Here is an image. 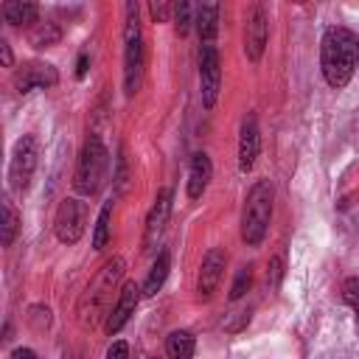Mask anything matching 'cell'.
Here are the masks:
<instances>
[{
	"label": "cell",
	"instance_id": "1",
	"mask_svg": "<svg viewBox=\"0 0 359 359\" xmlns=\"http://www.w3.org/2000/svg\"><path fill=\"white\" fill-rule=\"evenodd\" d=\"M356 65H359V36L351 28L331 25L320 42V67H323V79L328 81V87L334 90L345 87Z\"/></svg>",
	"mask_w": 359,
	"mask_h": 359
},
{
	"label": "cell",
	"instance_id": "2",
	"mask_svg": "<svg viewBox=\"0 0 359 359\" xmlns=\"http://www.w3.org/2000/svg\"><path fill=\"white\" fill-rule=\"evenodd\" d=\"M107 174H109V151L98 135H90L79 151V163H76V174H73L76 194H81V196L98 194Z\"/></svg>",
	"mask_w": 359,
	"mask_h": 359
},
{
	"label": "cell",
	"instance_id": "3",
	"mask_svg": "<svg viewBox=\"0 0 359 359\" xmlns=\"http://www.w3.org/2000/svg\"><path fill=\"white\" fill-rule=\"evenodd\" d=\"M272 199L275 191L266 180H258L247 199H244V210H241V238L250 247H258L269 230V219H272Z\"/></svg>",
	"mask_w": 359,
	"mask_h": 359
},
{
	"label": "cell",
	"instance_id": "4",
	"mask_svg": "<svg viewBox=\"0 0 359 359\" xmlns=\"http://www.w3.org/2000/svg\"><path fill=\"white\" fill-rule=\"evenodd\" d=\"M143 36L137 22V3H126V22H123V93L135 95L143 81Z\"/></svg>",
	"mask_w": 359,
	"mask_h": 359
},
{
	"label": "cell",
	"instance_id": "5",
	"mask_svg": "<svg viewBox=\"0 0 359 359\" xmlns=\"http://www.w3.org/2000/svg\"><path fill=\"white\" fill-rule=\"evenodd\" d=\"M87 230V202L76 196H65L56 208L53 219V233L62 244H76Z\"/></svg>",
	"mask_w": 359,
	"mask_h": 359
},
{
	"label": "cell",
	"instance_id": "6",
	"mask_svg": "<svg viewBox=\"0 0 359 359\" xmlns=\"http://www.w3.org/2000/svg\"><path fill=\"white\" fill-rule=\"evenodd\" d=\"M36 160H39L36 137L34 135H22L14 143L11 163H8V185H11V191H25L31 185V177L36 171Z\"/></svg>",
	"mask_w": 359,
	"mask_h": 359
},
{
	"label": "cell",
	"instance_id": "7",
	"mask_svg": "<svg viewBox=\"0 0 359 359\" xmlns=\"http://www.w3.org/2000/svg\"><path fill=\"white\" fill-rule=\"evenodd\" d=\"M199 79H202V104L205 109H210L219 98V87H222V62H219V50L216 45H202L199 50Z\"/></svg>",
	"mask_w": 359,
	"mask_h": 359
},
{
	"label": "cell",
	"instance_id": "8",
	"mask_svg": "<svg viewBox=\"0 0 359 359\" xmlns=\"http://www.w3.org/2000/svg\"><path fill=\"white\" fill-rule=\"evenodd\" d=\"M123 258L121 255H115V258H109L107 264H104V269L98 272V278L93 280V286H87V294H84V309L81 311H87V306H90V311L95 314V311H101V306L107 303V297H109V289H112V283L123 275Z\"/></svg>",
	"mask_w": 359,
	"mask_h": 359
},
{
	"label": "cell",
	"instance_id": "9",
	"mask_svg": "<svg viewBox=\"0 0 359 359\" xmlns=\"http://www.w3.org/2000/svg\"><path fill=\"white\" fill-rule=\"evenodd\" d=\"M224 264H227V255L222 247H210L202 258V266H199V278H196V297L199 300H210L213 292L219 289L222 283V275H224Z\"/></svg>",
	"mask_w": 359,
	"mask_h": 359
},
{
	"label": "cell",
	"instance_id": "10",
	"mask_svg": "<svg viewBox=\"0 0 359 359\" xmlns=\"http://www.w3.org/2000/svg\"><path fill=\"white\" fill-rule=\"evenodd\" d=\"M59 81V73L53 65L45 62H25L14 73V87L17 93H31V90H48Z\"/></svg>",
	"mask_w": 359,
	"mask_h": 359
},
{
	"label": "cell",
	"instance_id": "11",
	"mask_svg": "<svg viewBox=\"0 0 359 359\" xmlns=\"http://www.w3.org/2000/svg\"><path fill=\"white\" fill-rule=\"evenodd\" d=\"M171 216V188H163L146 216V227H143V250H154V244L160 241L165 224Z\"/></svg>",
	"mask_w": 359,
	"mask_h": 359
},
{
	"label": "cell",
	"instance_id": "12",
	"mask_svg": "<svg viewBox=\"0 0 359 359\" xmlns=\"http://www.w3.org/2000/svg\"><path fill=\"white\" fill-rule=\"evenodd\" d=\"M266 36H269L266 11H264V6H255L252 14H250V20H247V28H244V53H247L250 62H258L264 56Z\"/></svg>",
	"mask_w": 359,
	"mask_h": 359
},
{
	"label": "cell",
	"instance_id": "13",
	"mask_svg": "<svg viewBox=\"0 0 359 359\" xmlns=\"http://www.w3.org/2000/svg\"><path fill=\"white\" fill-rule=\"evenodd\" d=\"M137 300H140L137 283H135V280H126V283L121 286V292H118V300H115L109 317H107V325H104L107 334H118V331L129 323V317H132L135 309H137Z\"/></svg>",
	"mask_w": 359,
	"mask_h": 359
},
{
	"label": "cell",
	"instance_id": "14",
	"mask_svg": "<svg viewBox=\"0 0 359 359\" xmlns=\"http://www.w3.org/2000/svg\"><path fill=\"white\" fill-rule=\"evenodd\" d=\"M261 151V132H258V121L252 112L244 115L241 129H238V168L247 174L255 165V157Z\"/></svg>",
	"mask_w": 359,
	"mask_h": 359
},
{
	"label": "cell",
	"instance_id": "15",
	"mask_svg": "<svg viewBox=\"0 0 359 359\" xmlns=\"http://www.w3.org/2000/svg\"><path fill=\"white\" fill-rule=\"evenodd\" d=\"M210 177H213L210 157L205 151H196L194 160H191V168H188V199H199L205 194Z\"/></svg>",
	"mask_w": 359,
	"mask_h": 359
},
{
	"label": "cell",
	"instance_id": "16",
	"mask_svg": "<svg viewBox=\"0 0 359 359\" xmlns=\"http://www.w3.org/2000/svg\"><path fill=\"white\" fill-rule=\"evenodd\" d=\"M0 14L8 25H36V17H39V6L36 3H20V0H11V3H3L0 6Z\"/></svg>",
	"mask_w": 359,
	"mask_h": 359
},
{
	"label": "cell",
	"instance_id": "17",
	"mask_svg": "<svg viewBox=\"0 0 359 359\" xmlns=\"http://www.w3.org/2000/svg\"><path fill=\"white\" fill-rule=\"evenodd\" d=\"M196 34L202 45H210L219 34V3H202L196 8Z\"/></svg>",
	"mask_w": 359,
	"mask_h": 359
},
{
	"label": "cell",
	"instance_id": "18",
	"mask_svg": "<svg viewBox=\"0 0 359 359\" xmlns=\"http://www.w3.org/2000/svg\"><path fill=\"white\" fill-rule=\"evenodd\" d=\"M168 269H171V255H168V250H163V252L154 258V264H151V269H149V275H146V283H143V294H146V297H154V294L163 289V283H165V278H168Z\"/></svg>",
	"mask_w": 359,
	"mask_h": 359
},
{
	"label": "cell",
	"instance_id": "19",
	"mask_svg": "<svg viewBox=\"0 0 359 359\" xmlns=\"http://www.w3.org/2000/svg\"><path fill=\"white\" fill-rule=\"evenodd\" d=\"M194 348H196L194 334L185 331V328L171 331L168 339H165V353H168V359H191V356H194Z\"/></svg>",
	"mask_w": 359,
	"mask_h": 359
},
{
	"label": "cell",
	"instance_id": "20",
	"mask_svg": "<svg viewBox=\"0 0 359 359\" xmlns=\"http://www.w3.org/2000/svg\"><path fill=\"white\" fill-rule=\"evenodd\" d=\"M59 39H62V28L56 25V22H50V20H45V22H36L31 31H28V42L34 45V48H53V45H59Z\"/></svg>",
	"mask_w": 359,
	"mask_h": 359
},
{
	"label": "cell",
	"instance_id": "21",
	"mask_svg": "<svg viewBox=\"0 0 359 359\" xmlns=\"http://www.w3.org/2000/svg\"><path fill=\"white\" fill-rule=\"evenodd\" d=\"M109 219H112V202H104L95 219V230H93V250H104L112 230H109Z\"/></svg>",
	"mask_w": 359,
	"mask_h": 359
},
{
	"label": "cell",
	"instance_id": "22",
	"mask_svg": "<svg viewBox=\"0 0 359 359\" xmlns=\"http://www.w3.org/2000/svg\"><path fill=\"white\" fill-rule=\"evenodd\" d=\"M17 230H20V213L14 210L11 199L6 196L3 199V247H11V241L17 238Z\"/></svg>",
	"mask_w": 359,
	"mask_h": 359
},
{
	"label": "cell",
	"instance_id": "23",
	"mask_svg": "<svg viewBox=\"0 0 359 359\" xmlns=\"http://www.w3.org/2000/svg\"><path fill=\"white\" fill-rule=\"evenodd\" d=\"M191 25H196V17H194V3L188 0H180L174 3V28L180 36H185L191 31Z\"/></svg>",
	"mask_w": 359,
	"mask_h": 359
},
{
	"label": "cell",
	"instance_id": "24",
	"mask_svg": "<svg viewBox=\"0 0 359 359\" xmlns=\"http://www.w3.org/2000/svg\"><path fill=\"white\" fill-rule=\"evenodd\" d=\"M342 297H345V303L353 309V314L359 320V275H353V278H348L342 283Z\"/></svg>",
	"mask_w": 359,
	"mask_h": 359
},
{
	"label": "cell",
	"instance_id": "25",
	"mask_svg": "<svg viewBox=\"0 0 359 359\" xmlns=\"http://www.w3.org/2000/svg\"><path fill=\"white\" fill-rule=\"evenodd\" d=\"M115 191L118 194H123L126 191V182H129V165H126V154H123V149L118 151V168H115Z\"/></svg>",
	"mask_w": 359,
	"mask_h": 359
},
{
	"label": "cell",
	"instance_id": "26",
	"mask_svg": "<svg viewBox=\"0 0 359 359\" xmlns=\"http://www.w3.org/2000/svg\"><path fill=\"white\" fill-rule=\"evenodd\" d=\"M250 283H252V275H250V269H241V272L236 275V280H233V289H230V300H238V297H244V292L250 289Z\"/></svg>",
	"mask_w": 359,
	"mask_h": 359
},
{
	"label": "cell",
	"instance_id": "27",
	"mask_svg": "<svg viewBox=\"0 0 359 359\" xmlns=\"http://www.w3.org/2000/svg\"><path fill=\"white\" fill-rule=\"evenodd\" d=\"M149 11H151V20H154V22H165V20L174 14V6H171V3H151Z\"/></svg>",
	"mask_w": 359,
	"mask_h": 359
},
{
	"label": "cell",
	"instance_id": "28",
	"mask_svg": "<svg viewBox=\"0 0 359 359\" xmlns=\"http://www.w3.org/2000/svg\"><path fill=\"white\" fill-rule=\"evenodd\" d=\"M31 323L36 325V328H42V325H48L50 323V309L45 306H31Z\"/></svg>",
	"mask_w": 359,
	"mask_h": 359
},
{
	"label": "cell",
	"instance_id": "29",
	"mask_svg": "<svg viewBox=\"0 0 359 359\" xmlns=\"http://www.w3.org/2000/svg\"><path fill=\"white\" fill-rule=\"evenodd\" d=\"M280 278H283V261H280V258H272V261H269L266 280H269L272 286H278V283H280Z\"/></svg>",
	"mask_w": 359,
	"mask_h": 359
},
{
	"label": "cell",
	"instance_id": "30",
	"mask_svg": "<svg viewBox=\"0 0 359 359\" xmlns=\"http://www.w3.org/2000/svg\"><path fill=\"white\" fill-rule=\"evenodd\" d=\"M107 359H129V345H126L123 339L112 342V345L107 348Z\"/></svg>",
	"mask_w": 359,
	"mask_h": 359
},
{
	"label": "cell",
	"instance_id": "31",
	"mask_svg": "<svg viewBox=\"0 0 359 359\" xmlns=\"http://www.w3.org/2000/svg\"><path fill=\"white\" fill-rule=\"evenodd\" d=\"M0 59H3V65H6V67H11V65H14V56H11V45H8L6 39H0Z\"/></svg>",
	"mask_w": 359,
	"mask_h": 359
},
{
	"label": "cell",
	"instance_id": "32",
	"mask_svg": "<svg viewBox=\"0 0 359 359\" xmlns=\"http://www.w3.org/2000/svg\"><path fill=\"white\" fill-rule=\"evenodd\" d=\"M87 67H90V56L81 53L79 62H76V79H84V76H87Z\"/></svg>",
	"mask_w": 359,
	"mask_h": 359
},
{
	"label": "cell",
	"instance_id": "33",
	"mask_svg": "<svg viewBox=\"0 0 359 359\" xmlns=\"http://www.w3.org/2000/svg\"><path fill=\"white\" fill-rule=\"evenodd\" d=\"M11 359H36V353L31 348H14L11 351Z\"/></svg>",
	"mask_w": 359,
	"mask_h": 359
},
{
	"label": "cell",
	"instance_id": "34",
	"mask_svg": "<svg viewBox=\"0 0 359 359\" xmlns=\"http://www.w3.org/2000/svg\"><path fill=\"white\" fill-rule=\"evenodd\" d=\"M154 359H157V356H154Z\"/></svg>",
	"mask_w": 359,
	"mask_h": 359
}]
</instances>
